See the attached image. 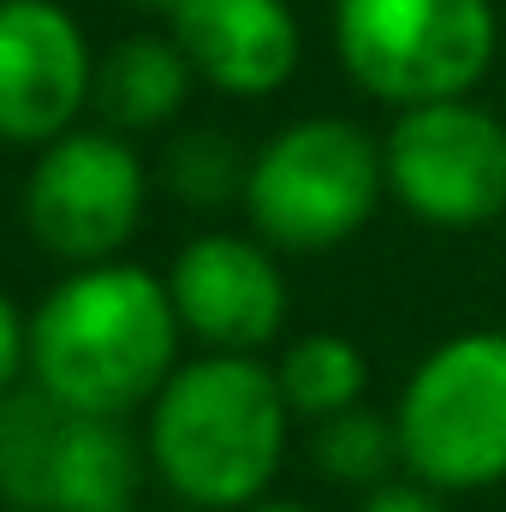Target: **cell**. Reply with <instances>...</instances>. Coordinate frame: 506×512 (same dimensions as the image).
I'll return each mask as SVG.
<instances>
[{
  "instance_id": "1",
  "label": "cell",
  "mask_w": 506,
  "mask_h": 512,
  "mask_svg": "<svg viewBox=\"0 0 506 512\" xmlns=\"http://www.w3.org/2000/svg\"><path fill=\"white\" fill-rule=\"evenodd\" d=\"M185 322L173 310L167 274L143 262H90L72 268L30 316V382L48 399L131 417L179 370Z\"/></svg>"
},
{
  "instance_id": "2",
  "label": "cell",
  "mask_w": 506,
  "mask_h": 512,
  "mask_svg": "<svg viewBox=\"0 0 506 512\" xmlns=\"http://www.w3.org/2000/svg\"><path fill=\"white\" fill-rule=\"evenodd\" d=\"M292 435L274 364L251 352H203L143 405L149 471L197 512H245L268 495Z\"/></svg>"
},
{
  "instance_id": "3",
  "label": "cell",
  "mask_w": 506,
  "mask_h": 512,
  "mask_svg": "<svg viewBox=\"0 0 506 512\" xmlns=\"http://www.w3.org/2000/svg\"><path fill=\"white\" fill-rule=\"evenodd\" d=\"M381 197H387L381 137L340 114H310L280 126L251 155L239 203L262 245L316 256L358 239L376 221Z\"/></svg>"
},
{
  "instance_id": "4",
  "label": "cell",
  "mask_w": 506,
  "mask_h": 512,
  "mask_svg": "<svg viewBox=\"0 0 506 512\" xmlns=\"http://www.w3.org/2000/svg\"><path fill=\"white\" fill-rule=\"evenodd\" d=\"M393 429L399 465L441 495L506 483V328H465L423 352L399 387Z\"/></svg>"
},
{
  "instance_id": "5",
  "label": "cell",
  "mask_w": 506,
  "mask_h": 512,
  "mask_svg": "<svg viewBox=\"0 0 506 512\" xmlns=\"http://www.w3.org/2000/svg\"><path fill=\"white\" fill-rule=\"evenodd\" d=\"M495 48V0H334V54L346 78L393 114L471 96Z\"/></svg>"
},
{
  "instance_id": "6",
  "label": "cell",
  "mask_w": 506,
  "mask_h": 512,
  "mask_svg": "<svg viewBox=\"0 0 506 512\" xmlns=\"http://www.w3.org/2000/svg\"><path fill=\"white\" fill-rule=\"evenodd\" d=\"M149 471L126 417H90L36 382L0 393V501L12 512H120Z\"/></svg>"
},
{
  "instance_id": "7",
  "label": "cell",
  "mask_w": 506,
  "mask_h": 512,
  "mask_svg": "<svg viewBox=\"0 0 506 512\" xmlns=\"http://www.w3.org/2000/svg\"><path fill=\"white\" fill-rule=\"evenodd\" d=\"M387 197L441 233H471L506 215V120L471 96L399 108L381 137Z\"/></svg>"
},
{
  "instance_id": "8",
  "label": "cell",
  "mask_w": 506,
  "mask_h": 512,
  "mask_svg": "<svg viewBox=\"0 0 506 512\" xmlns=\"http://www.w3.org/2000/svg\"><path fill=\"white\" fill-rule=\"evenodd\" d=\"M149 167L114 126H72L36 149L24 179V227L48 256L90 268L114 262L143 227Z\"/></svg>"
},
{
  "instance_id": "9",
  "label": "cell",
  "mask_w": 506,
  "mask_h": 512,
  "mask_svg": "<svg viewBox=\"0 0 506 512\" xmlns=\"http://www.w3.org/2000/svg\"><path fill=\"white\" fill-rule=\"evenodd\" d=\"M96 90L84 24L60 0H0V143L42 149L78 126Z\"/></svg>"
},
{
  "instance_id": "10",
  "label": "cell",
  "mask_w": 506,
  "mask_h": 512,
  "mask_svg": "<svg viewBox=\"0 0 506 512\" xmlns=\"http://www.w3.org/2000/svg\"><path fill=\"white\" fill-rule=\"evenodd\" d=\"M173 310L203 352H262L286 328V274L256 233H197L167 268Z\"/></svg>"
},
{
  "instance_id": "11",
  "label": "cell",
  "mask_w": 506,
  "mask_h": 512,
  "mask_svg": "<svg viewBox=\"0 0 506 512\" xmlns=\"http://www.w3.org/2000/svg\"><path fill=\"white\" fill-rule=\"evenodd\" d=\"M167 18L197 84L239 102L286 90L304 60V30L286 0H185Z\"/></svg>"
},
{
  "instance_id": "12",
  "label": "cell",
  "mask_w": 506,
  "mask_h": 512,
  "mask_svg": "<svg viewBox=\"0 0 506 512\" xmlns=\"http://www.w3.org/2000/svg\"><path fill=\"white\" fill-rule=\"evenodd\" d=\"M191 60L173 36H126L96 60V90L90 108L114 131H161L173 126L191 102Z\"/></svg>"
},
{
  "instance_id": "13",
  "label": "cell",
  "mask_w": 506,
  "mask_h": 512,
  "mask_svg": "<svg viewBox=\"0 0 506 512\" xmlns=\"http://www.w3.org/2000/svg\"><path fill=\"white\" fill-rule=\"evenodd\" d=\"M274 382H280V393H286L292 417L322 423V417H340V411L364 405L370 358L358 352V340L316 328V334H298V340L274 358Z\"/></svg>"
},
{
  "instance_id": "14",
  "label": "cell",
  "mask_w": 506,
  "mask_h": 512,
  "mask_svg": "<svg viewBox=\"0 0 506 512\" xmlns=\"http://www.w3.org/2000/svg\"><path fill=\"white\" fill-rule=\"evenodd\" d=\"M310 459H316V471L328 483L376 489V483H387V471L399 465V429H393V417H381L370 405H352V411L316 423Z\"/></svg>"
},
{
  "instance_id": "15",
  "label": "cell",
  "mask_w": 506,
  "mask_h": 512,
  "mask_svg": "<svg viewBox=\"0 0 506 512\" xmlns=\"http://www.w3.org/2000/svg\"><path fill=\"white\" fill-rule=\"evenodd\" d=\"M167 185H173V197H185V203H197V209H215V203H233V197H245V173H251V161H239V149L227 143V137H215V131H185L173 149H167Z\"/></svg>"
},
{
  "instance_id": "16",
  "label": "cell",
  "mask_w": 506,
  "mask_h": 512,
  "mask_svg": "<svg viewBox=\"0 0 506 512\" xmlns=\"http://www.w3.org/2000/svg\"><path fill=\"white\" fill-rule=\"evenodd\" d=\"M18 382H30V322L0 286V393H12Z\"/></svg>"
},
{
  "instance_id": "17",
  "label": "cell",
  "mask_w": 506,
  "mask_h": 512,
  "mask_svg": "<svg viewBox=\"0 0 506 512\" xmlns=\"http://www.w3.org/2000/svg\"><path fill=\"white\" fill-rule=\"evenodd\" d=\"M358 512H447V501H441V489H429V483H376V489H364V501H358Z\"/></svg>"
},
{
  "instance_id": "18",
  "label": "cell",
  "mask_w": 506,
  "mask_h": 512,
  "mask_svg": "<svg viewBox=\"0 0 506 512\" xmlns=\"http://www.w3.org/2000/svg\"><path fill=\"white\" fill-rule=\"evenodd\" d=\"M245 512H310V507H298V501H268V495H262V501L245 507Z\"/></svg>"
},
{
  "instance_id": "19",
  "label": "cell",
  "mask_w": 506,
  "mask_h": 512,
  "mask_svg": "<svg viewBox=\"0 0 506 512\" xmlns=\"http://www.w3.org/2000/svg\"><path fill=\"white\" fill-rule=\"evenodd\" d=\"M137 6H149V12H179L185 0H137Z\"/></svg>"
},
{
  "instance_id": "20",
  "label": "cell",
  "mask_w": 506,
  "mask_h": 512,
  "mask_svg": "<svg viewBox=\"0 0 506 512\" xmlns=\"http://www.w3.org/2000/svg\"><path fill=\"white\" fill-rule=\"evenodd\" d=\"M120 512H131V507H120Z\"/></svg>"
},
{
  "instance_id": "21",
  "label": "cell",
  "mask_w": 506,
  "mask_h": 512,
  "mask_svg": "<svg viewBox=\"0 0 506 512\" xmlns=\"http://www.w3.org/2000/svg\"><path fill=\"white\" fill-rule=\"evenodd\" d=\"M6 512H12V507H6Z\"/></svg>"
}]
</instances>
